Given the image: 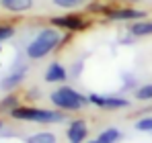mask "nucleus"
Segmentation results:
<instances>
[{
  "mask_svg": "<svg viewBox=\"0 0 152 143\" xmlns=\"http://www.w3.org/2000/svg\"><path fill=\"white\" fill-rule=\"evenodd\" d=\"M121 137H124V133L117 127H107V129H103L99 135H95L93 139H88L86 143H117V141H121Z\"/></svg>",
  "mask_w": 152,
  "mask_h": 143,
  "instance_id": "f8f14e48",
  "label": "nucleus"
},
{
  "mask_svg": "<svg viewBox=\"0 0 152 143\" xmlns=\"http://www.w3.org/2000/svg\"><path fill=\"white\" fill-rule=\"evenodd\" d=\"M10 37H15V27H12V25L2 23V25H0V43L6 41V39H10Z\"/></svg>",
  "mask_w": 152,
  "mask_h": 143,
  "instance_id": "6ab92c4d",
  "label": "nucleus"
},
{
  "mask_svg": "<svg viewBox=\"0 0 152 143\" xmlns=\"http://www.w3.org/2000/svg\"><path fill=\"white\" fill-rule=\"evenodd\" d=\"M62 35H64V31H60V29H56V27H45V29H41L29 43H27V57L31 59V61H39V59H43V57H48L50 53L53 51H58L60 49V41H62Z\"/></svg>",
  "mask_w": 152,
  "mask_h": 143,
  "instance_id": "f257e3e1",
  "label": "nucleus"
},
{
  "mask_svg": "<svg viewBox=\"0 0 152 143\" xmlns=\"http://www.w3.org/2000/svg\"><path fill=\"white\" fill-rule=\"evenodd\" d=\"M88 100L95 108L99 110H105V113H113V110H124V108H129V100L126 96H119V94H88Z\"/></svg>",
  "mask_w": 152,
  "mask_h": 143,
  "instance_id": "423d86ee",
  "label": "nucleus"
},
{
  "mask_svg": "<svg viewBox=\"0 0 152 143\" xmlns=\"http://www.w3.org/2000/svg\"><path fill=\"white\" fill-rule=\"evenodd\" d=\"M115 2H121V4H136V2H140V0H115Z\"/></svg>",
  "mask_w": 152,
  "mask_h": 143,
  "instance_id": "b1692460",
  "label": "nucleus"
},
{
  "mask_svg": "<svg viewBox=\"0 0 152 143\" xmlns=\"http://www.w3.org/2000/svg\"><path fill=\"white\" fill-rule=\"evenodd\" d=\"M126 33L134 35L136 39H144V37H152V19H140L134 23H127Z\"/></svg>",
  "mask_w": 152,
  "mask_h": 143,
  "instance_id": "1a4fd4ad",
  "label": "nucleus"
},
{
  "mask_svg": "<svg viewBox=\"0 0 152 143\" xmlns=\"http://www.w3.org/2000/svg\"><path fill=\"white\" fill-rule=\"evenodd\" d=\"M10 119L25 121V123H35V125H60L66 123V113L58 108H41L35 104H19L12 113Z\"/></svg>",
  "mask_w": 152,
  "mask_h": 143,
  "instance_id": "f03ea898",
  "label": "nucleus"
},
{
  "mask_svg": "<svg viewBox=\"0 0 152 143\" xmlns=\"http://www.w3.org/2000/svg\"><path fill=\"white\" fill-rule=\"evenodd\" d=\"M29 98H35V100L41 98V90H39V88H31V90H29Z\"/></svg>",
  "mask_w": 152,
  "mask_h": 143,
  "instance_id": "5701e85b",
  "label": "nucleus"
},
{
  "mask_svg": "<svg viewBox=\"0 0 152 143\" xmlns=\"http://www.w3.org/2000/svg\"><path fill=\"white\" fill-rule=\"evenodd\" d=\"M19 104H21V102H19V94L8 92V94L0 100V113H8V115H10V113H12Z\"/></svg>",
  "mask_w": 152,
  "mask_h": 143,
  "instance_id": "ddd939ff",
  "label": "nucleus"
},
{
  "mask_svg": "<svg viewBox=\"0 0 152 143\" xmlns=\"http://www.w3.org/2000/svg\"><path fill=\"white\" fill-rule=\"evenodd\" d=\"M121 78H124V84H126L124 88H129V90H136V88H138V80H136V76H132V74H124Z\"/></svg>",
  "mask_w": 152,
  "mask_h": 143,
  "instance_id": "aec40b11",
  "label": "nucleus"
},
{
  "mask_svg": "<svg viewBox=\"0 0 152 143\" xmlns=\"http://www.w3.org/2000/svg\"><path fill=\"white\" fill-rule=\"evenodd\" d=\"M134 98L138 102H152V82L148 84H142L134 90Z\"/></svg>",
  "mask_w": 152,
  "mask_h": 143,
  "instance_id": "2eb2a0df",
  "label": "nucleus"
},
{
  "mask_svg": "<svg viewBox=\"0 0 152 143\" xmlns=\"http://www.w3.org/2000/svg\"><path fill=\"white\" fill-rule=\"evenodd\" d=\"M134 129L138 133H150L152 135V115H144L134 123Z\"/></svg>",
  "mask_w": 152,
  "mask_h": 143,
  "instance_id": "f3484780",
  "label": "nucleus"
},
{
  "mask_svg": "<svg viewBox=\"0 0 152 143\" xmlns=\"http://www.w3.org/2000/svg\"><path fill=\"white\" fill-rule=\"evenodd\" d=\"M27 143H58V137L51 131H37L27 137Z\"/></svg>",
  "mask_w": 152,
  "mask_h": 143,
  "instance_id": "4468645a",
  "label": "nucleus"
},
{
  "mask_svg": "<svg viewBox=\"0 0 152 143\" xmlns=\"http://www.w3.org/2000/svg\"><path fill=\"white\" fill-rule=\"evenodd\" d=\"M82 68H84V61H82V59H78V61H76L68 72H70V76H72V78H78V76H80V72H82Z\"/></svg>",
  "mask_w": 152,
  "mask_h": 143,
  "instance_id": "412c9836",
  "label": "nucleus"
},
{
  "mask_svg": "<svg viewBox=\"0 0 152 143\" xmlns=\"http://www.w3.org/2000/svg\"><path fill=\"white\" fill-rule=\"evenodd\" d=\"M72 35H74V33H66V31H64V35H62V41H60V49H64L66 45H68V43H70V41H72Z\"/></svg>",
  "mask_w": 152,
  "mask_h": 143,
  "instance_id": "4be33fe9",
  "label": "nucleus"
},
{
  "mask_svg": "<svg viewBox=\"0 0 152 143\" xmlns=\"http://www.w3.org/2000/svg\"><path fill=\"white\" fill-rule=\"evenodd\" d=\"M2 10L12 14H25L33 8V0H0Z\"/></svg>",
  "mask_w": 152,
  "mask_h": 143,
  "instance_id": "9d476101",
  "label": "nucleus"
},
{
  "mask_svg": "<svg viewBox=\"0 0 152 143\" xmlns=\"http://www.w3.org/2000/svg\"><path fill=\"white\" fill-rule=\"evenodd\" d=\"M51 27L60 29V31H66V33H82L86 29H91V19L82 17V14H74V12H66V14H58V17H51L50 21Z\"/></svg>",
  "mask_w": 152,
  "mask_h": 143,
  "instance_id": "39448f33",
  "label": "nucleus"
},
{
  "mask_svg": "<svg viewBox=\"0 0 152 143\" xmlns=\"http://www.w3.org/2000/svg\"><path fill=\"white\" fill-rule=\"evenodd\" d=\"M107 6H109V4H105V2H99V0H97V2H88V4H86V12H88V14H105V10H107Z\"/></svg>",
  "mask_w": 152,
  "mask_h": 143,
  "instance_id": "a211bd4d",
  "label": "nucleus"
},
{
  "mask_svg": "<svg viewBox=\"0 0 152 143\" xmlns=\"http://www.w3.org/2000/svg\"><path fill=\"white\" fill-rule=\"evenodd\" d=\"M50 100H51V104H53V108H58V110H62L66 115L68 113H80L84 106L91 104L88 96L78 92L74 86H70V84H60L56 90H51Z\"/></svg>",
  "mask_w": 152,
  "mask_h": 143,
  "instance_id": "7ed1b4c3",
  "label": "nucleus"
},
{
  "mask_svg": "<svg viewBox=\"0 0 152 143\" xmlns=\"http://www.w3.org/2000/svg\"><path fill=\"white\" fill-rule=\"evenodd\" d=\"M25 78H27V66H21L19 70L8 74V76L0 82V86H2L4 90H15V88H19V86L25 82Z\"/></svg>",
  "mask_w": 152,
  "mask_h": 143,
  "instance_id": "9b49d317",
  "label": "nucleus"
},
{
  "mask_svg": "<svg viewBox=\"0 0 152 143\" xmlns=\"http://www.w3.org/2000/svg\"><path fill=\"white\" fill-rule=\"evenodd\" d=\"M53 6L62 8V10H74V8H82L88 4V0H51Z\"/></svg>",
  "mask_w": 152,
  "mask_h": 143,
  "instance_id": "dca6fc26",
  "label": "nucleus"
},
{
  "mask_svg": "<svg viewBox=\"0 0 152 143\" xmlns=\"http://www.w3.org/2000/svg\"><path fill=\"white\" fill-rule=\"evenodd\" d=\"M103 17L113 23H134V21L146 19V10H140L134 4H113V6H107Z\"/></svg>",
  "mask_w": 152,
  "mask_h": 143,
  "instance_id": "20e7f679",
  "label": "nucleus"
},
{
  "mask_svg": "<svg viewBox=\"0 0 152 143\" xmlns=\"http://www.w3.org/2000/svg\"><path fill=\"white\" fill-rule=\"evenodd\" d=\"M2 125H4V123H2V121H0V129H2Z\"/></svg>",
  "mask_w": 152,
  "mask_h": 143,
  "instance_id": "393cba45",
  "label": "nucleus"
},
{
  "mask_svg": "<svg viewBox=\"0 0 152 143\" xmlns=\"http://www.w3.org/2000/svg\"><path fill=\"white\" fill-rule=\"evenodd\" d=\"M66 139L68 143H86L88 141V121L82 117L70 119L66 127Z\"/></svg>",
  "mask_w": 152,
  "mask_h": 143,
  "instance_id": "0eeeda50",
  "label": "nucleus"
},
{
  "mask_svg": "<svg viewBox=\"0 0 152 143\" xmlns=\"http://www.w3.org/2000/svg\"><path fill=\"white\" fill-rule=\"evenodd\" d=\"M68 78H70V72L66 70V66L60 64V61H51L45 68V72H43V80L48 84H58L60 86V84H66Z\"/></svg>",
  "mask_w": 152,
  "mask_h": 143,
  "instance_id": "6e6552de",
  "label": "nucleus"
}]
</instances>
